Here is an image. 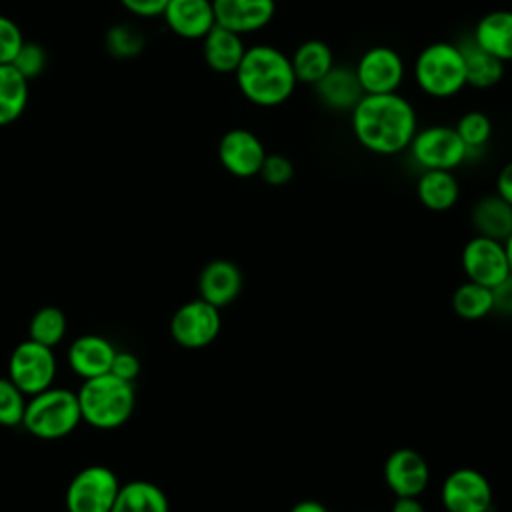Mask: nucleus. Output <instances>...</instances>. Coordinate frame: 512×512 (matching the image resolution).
<instances>
[{"label": "nucleus", "instance_id": "1", "mask_svg": "<svg viewBox=\"0 0 512 512\" xmlns=\"http://www.w3.org/2000/svg\"><path fill=\"white\" fill-rule=\"evenodd\" d=\"M350 128L364 150L394 156L408 150L418 130V116L410 100L398 92L364 94L350 110Z\"/></svg>", "mask_w": 512, "mask_h": 512}, {"label": "nucleus", "instance_id": "2", "mask_svg": "<svg viewBox=\"0 0 512 512\" xmlns=\"http://www.w3.org/2000/svg\"><path fill=\"white\" fill-rule=\"evenodd\" d=\"M234 76L240 94L258 108L284 104L298 86L290 56L272 44L248 46Z\"/></svg>", "mask_w": 512, "mask_h": 512}, {"label": "nucleus", "instance_id": "3", "mask_svg": "<svg viewBox=\"0 0 512 512\" xmlns=\"http://www.w3.org/2000/svg\"><path fill=\"white\" fill-rule=\"evenodd\" d=\"M82 420L100 430H112L122 426L134 410L132 382L120 380L106 372L82 382L76 392Z\"/></svg>", "mask_w": 512, "mask_h": 512}, {"label": "nucleus", "instance_id": "4", "mask_svg": "<svg viewBox=\"0 0 512 512\" xmlns=\"http://www.w3.org/2000/svg\"><path fill=\"white\" fill-rule=\"evenodd\" d=\"M416 86L430 98H452L466 86L464 60L458 44L432 42L424 46L412 66Z\"/></svg>", "mask_w": 512, "mask_h": 512}, {"label": "nucleus", "instance_id": "5", "mask_svg": "<svg viewBox=\"0 0 512 512\" xmlns=\"http://www.w3.org/2000/svg\"><path fill=\"white\" fill-rule=\"evenodd\" d=\"M80 420L82 414L76 392L50 386L26 402L22 426L36 438L56 440L68 436Z\"/></svg>", "mask_w": 512, "mask_h": 512}, {"label": "nucleus", "instance_id": "6", "mask_svg": "<svg viewBox=\"0 0 512 512\" xmlns=\"http://www.w3.org/2000/svg\"><path fill=\"white\" fill-rule=\"evenodd\" d=\"M408 152L414 164L422 170H454L468 158L466 146L454 126L446 124H430L416 130Z\"/></svg>", "mask_w": 512, "mask_h": 512}, {"label": "nucleus", "instance_id": "7", "mask_svg": "<svg viewBox=\"0 0 512 512\" xmlns=\"http://www.w3.org/2000/svg\"><path fill=\"white\" fill-rule=\"evenodd\" d=\"M120 482L116 474L100 464L82 468L66 488L68 512H110Z\"/></svg>", "mask_w": 512, "mask_h": 512}, {"label": "nucleus", "instance_id": "8", "mask_svg": "<svg viewBox=\"0 0 512 512\" xmlns=\"http://www.w3.org/2000/svg\"><path fill=\"white\" fill-rule=\"evenodd\" d=\"M222 328L220 308L196 298L182 304L170 318V334L182 348L198 350L216 340Z\"/></svg>", "mask_w": 512, "mask_h": 512}, {"label": "nucleus", "instance_id": "9", "mask_svg": "<svg viewBox=\"0 0 512 512\" xmlns=\"http://www.w3.org/2000/svg\"><path fill=\"white\" fill-rule=\"evenodd\" d=\"M56 374V360L52 348L34 340L20 342L8 360V378L24 392L38 394L50 388Z\"/></svg>", "mask_w": 512, "mask_h": 512}, {"label": "nucleus", "instance_id": "10", "mask_svg": "<svg viewBox=\"0 0 512 512\" xmlns=\"http://www.w3.org/2000/svg\"><path fill=\"white\" fill-rule=\"evenodd\" d=\"M440 500L446 512H490L492 484L476 468H456L444 478Z\"/></svg>", "mask_w": 512, "mask_h": 512}, {"label": "nucleus", "instance_id": "11", "mask_svg": "<svg viewBox=\"0 0 512 512\" xmlns=\"http://www.w3.org/2000/svg\"><path fill=\"white\" fill-rule=\"evenodd\" d=\"M354 72L364 94H390L398 92L406 66L398 50L390 46H372L360 54Z\"/></svg>", "mask_w": 512, "mask_h": 512}, {"label": "nucleus", "instance_id": "12", "mask_svg": "<svg viewBox=\"0 0 512 512\" xmlns=\"http://www.w3.org/2000/svg\"><path fill=\"white\" fill-rule=\"evenodd\" d=\"M462 270L466 280L478 282L482 286H496L510 274V264L506 256L504 242L474 234L462 248L460 254Z\"/></svg>", "mask_w": 512, "mask_h": 512}, {"label": "nucleus", "instance_id": "13", "mask_svg": "<svg viewBox=\"0 0 512 512\" xmlns=\"http://www.w3.org/2000/svg\"><path fill=\"white\" fill-rule=\"evenodd\" d=\"M266 154L262 140L248 128H230L218 142V160L236 178L258 176Z\"/></svg>", "mask_w": 512, "mask_h": 512}, {"label": "nucleus", "instance_id": "14", "mask_svg": "<svg viewBox=\"0 0 512 512\" xmlns=\"http://www.w3.org/2000/svg\"><path fill=\"white\" fill-rule=\"evenodd\" d=\"M384 482L396 498H418L430 482V466L414 448H398L384 462Z\"/></svg>", "mask_w": 512, "mask_h": 512}, {"label": "nucleus", "instance_id": "15", "mask_svg": "<svg viewBox=\"0 0 512 512\" xmlns=\"http://www.w3.org/2000/svg\"><path fill=\"white\" fill-rule=\"evenodd\" d=\"M216 24L240 36L266 28L276 14V0H212Z\"/></svg>", "mask_w": 512, "mask_h": 512}, {"label": "nucleus", "instance_id": "16", "mask_svg": "<svg viewBox=\"0 0 512 512\" xmlns=\"http://www.w3.org/2000/svg\"><path fill=\"white\" fill-rule=\"evenodd\" d=\"M242 290L240 268L226 258H216L204 264L198 274V294L216 308L232 304Z\"/></svg>", "mask_w": 512, "mask_h": 512}, {"label": "nucleus", "instance_id": "17", "mask_svg": "<svg viewBox=\"0 0 512 512\" xmlns=\"http://www.w3.org/2000/svg\"><path fill=\"white\" fill-rule=\"evenodd\" d=\"M162 16L174 34L188 40H202L216 24L212 0H168Z\"/></svg>", "mask_w": 512, "mask_h": 512}, {"label": "nucleus", "instance_id": "18", "mask_svg": "<svg viewBox=\"0 0 512 512\" xmlns=\"http://www.w3.org/2000/svg\"><path fill=\"white\" fill-rule=\"evenodd\" d=\"M314 92L318 102L334 112H350L364 96L354 68L336 64L314 84Z\"/></svg>", "mask_w": 512, "mask_h": 512}, {"label": "nucleus", "instance_id": "19", "mask_svg": "<svg viewBox=\"0 0 512 512\" xmlns=\"http://www.w3.org/2000/svg\"><path fill=\"white\" fill-rule=\"evenodd\" d=\"M114 346L98 334H84L68 348V364L82 378H96L110 372L114 360Z\"/></svg>", "mask_w": 512, "mask_h": 512}, {"label": "nucleus", "instance_id": "20", "mask_svg": "<svg viewBox=\"0 0 512 512\" xmlns=\"http://www.w3.org/2000/svg\"><path fill=\"white\" fill-rule=\"evenodd\" d=\"M246 52V44L240 34L226 30L218 24L202 38L204 62L218 74H234Z\"/></svg>", "mask_w": 512, "mask_h": 512}, {"label": "nucleus", "instance_id": "21", "mask_svg": "<svg viewBox=\"0 0 512 512\" xmlns=\"http://www.w3.org/2000/svg\"><path fill=\"white\" fill-rule=\"evenodd\" d=\"M464 60V72H466V86L488 90L502 82L506 74V64L480 48L470 36L456 42Z\"/></svg>", "mask_w": 512, "mask_h": 512}, {"label": "nucleus", "instance_id": "22", "mask_svg": "<svg viewBox=\"0 0 512 512\" xmlns=\"http://www.w3.org/2000/svg\"><path fill=\"white\" fill-rule=\"evenodd\" d=\"M470 38L504 64L512 62V10L486 12L476 22Z\"/></svg>", "mask_w": 512, "mask_h": 512}, {"label": "nucleus", "instance_id": "23", "mask_svg": "<svg viewBox=\"0 0 512 512\" xmlns=\"http://www.w3.org/2000/svg\"><path fill=\"white\" fill-rule=\"evenodd\" d=\"M470 222L478 236L504 242L512 234V204L496 192L478 198L470 210Z\"/></svg>", "mask_w": 512, "mask_h": 512}, {"label": "nucleus", "instance_id": "24", "mask_svg": "<svg viewBox=\"0 0 512 512\" xmlns=\"http://www.w3.org/2000/svg\"><path fill=\"white\" fill-rule=\"evenodd\" d=\"M290 64L298 84L314 86L324 74L334 68L336 62L332 48L324 40L310 38L296 46V50L290 54Z\"/></svg>", "mask_w": 512, "mask_h": 512}, {"label": "nucleus", "instance_id": "25", "mask_svg": "<svg viewBox=\"0 0 512 512\" xmlns=\"http://www.w3.org/2000/svg\"><path fill=\"white\" fill-rule=\"evenodd\" d=\"M420 204L432 212L450 210L460 198V184L452 170H422L416 182Z\"/></svg>", "mask_w": 512, "mask_h": 512}, {"label": "nucleus", "instance_id": "26", "mask_svg": "<svg viewBox=\"0 0 512 512\" xmlns=\"http://www.w3.org/2000/svg\"><path fill=\"white\" fill-rule=\"evenodd\" d=\"M110 512H170L164 490L148 480H132L118 488Z\"/></svg>", "mask_w": 512, "mask_h": 512}, {"label": "nucleus", "instance_id": "27", "mask_svg": "<svg viewBox=\"0 0 512 512\" xmlns=\"http://www.w3.org/2000/svg\"><path fill=\"white\" fill-rule=\"evenodd\" d=\"M28 80L12 66L0 64V126L14 122L26 108Z\"/></svg>", "mask_w": 512, "mask_h": 512}, {"label": "nucleus", "instance_id": "28", "mask_svg": "<svg viewBox=\"0 0 512 512\" xmlns=\"http://www.w3.org/2000/svg\"><path fill=\"white\" fill-rule=\"evenodd\" d=\"M452 310L464 320H480L492 314V290L466 280L452 294Z\"/></svg>", "mask_w": 512, "mask_h": 512}, {"label": "nucleus", "instance_id": "29", "mask_svg": "<svg viewBox=\"0 0 512 512\" xmlns=\"http://www.w3.org/2000/svg\"><path fill=\"white\" fill-rule=\"evenodd\" d=\"M454 130L460 136L462 144L466 146L468 158H472L488 146L492 138V120L482 110H468L458 118Z\"/></svg>", "mask_w": 512, "mask_h": 512}, {"label": "nucleus", "instance_id": "30", "mask_svg": "<svg viewBox=\"0 0 512 512\" xmlns=\"http://www.w3.org/2000/svg\"><path fill=\"white\" fill-rule=\"evenodd\" d=\"M66 314L56 306H42L30 320V340L54 348L66 334Z\"/></svg>", "mask_w": 512, "mask_h": 512}, {"label": "nucleus", "instance_id": "31", "mask_svg": "<svg viewBox=\"0 0 512 512\" xmlns=\"http://www.w3.org/2000/svg\"><path fill=\"white\" fill-rule=\"evenodd\" d=\"M24 408V392L10 378H0V426L22 424Z\"/></svg>", "mask_w": 512, "mask_h": 512}, {"label": "nucleus", "instance_id": "32", "mask_svg": "<svg viewBox=\"0 0 512 512\" xmlns=\"http://www.w3.org/2000/svg\"><path fill=\"white\" fill-rule=\"evenodd\" d=\"M258 176L268 186H284L294 178V164L284 154H266Z\"/></svg>", "mask_w": 512, "mask_h": 512}, {"label": "nucleus", "instance_id": "33", "mask_svg": "<svg viewBox=\"0 0 512 512\" xmlns=\"http://www.w3.org/2000/svg\"><path fill=\"white\" fill-rule=\"evenodd\" d=\"M12 66H14L26 80H30V78L38 76V74L44 70V66H46V52H44V48H42L40 44L24 42L22 48H20V52L16 54Z\"/></svg>", "mask_w": 512, "mask_h": 512}, {"label": "nucleus", "instance_id": "34", "mask_svg": "<svg viewBox=\"0 0 512 512\" xmlns=\"http://www.w3.org/2000/svg\"><path fill=\"white\" fill-rule=\"evenodd\" d=\"M22 44L24 38L16 22H12L6 16H0V64H12Z\"/></svg>", "mask_w": 512, "mask_h": 512}, {"label": "nucleus", "instance_id": "35", "mask_svg": "<svg viewBox=\"0 0 512 512\" xmlns=\"http://www.w3.org/2000/svg\"><path fill=\"white\" fill-rule=\"evenodd\" d=\"M110 374H114L120 380L134 382V378L140 374V360L132 352H118L114 354Z\"/></svg>", "mask_w": 512, "mask_h": 512}, {"label": "nucleus", "instance_id": "36", "mask_svg": "<svg viewBox=\"0 0 512 512\" xmlns=\"http://www.w3.org/2000/svg\"><path fill=\"white\" fill-rule=\"evenodd\" d=\"M492 290V312L500 316H512V274L500 280Z\"/></svg>", "mask_w": 512, "mask_h": 512}, {"label": "nucleus", "instance_id": "37", "mask_svg": "<svg viewBox=\"0 0 512 512\" xmlns=\"http://www.w3.org/2000/svg\"><path fill=\"white\" fill-rule=\"evenodd\" d=\"M140 40L138 36H134V32L130 28H114L110 30V50L120 52V54H128L130 48L138 50Z\"/></svg>", "mask_w": 512, "mask_h": 512}, {"label": "nucleus", "instance_id": "38", "mask_svg": "<svg viewBox=\"0 0 512 512\" xmlns=\"http://www.w3.org/2000/svg\"><path fill=\"white\" fill-rule=\"evenodd\" d=\"M124 8L138 16H158L164 12L168 0H120Z\"/></svg>", "mask_w": 512, "mask_h": 512}, {"label": "nucleus", "instance_id": "39", "mask_svg": "<svg viewBox=\"0 0 512 512\" xmlns=\"http://www.w3.org/2000/svg\"><path fill=\"white\" fill-rule=\"evenodd\" d=\"M496 194L512 204V160L506 162L496 176Z\"/></svg>", "mask_w": 512, "mask_h": 512}, {"label": "nucleus", "instance_id": "40", "mask_svg": "<svg viewBox=\"0 0 512 512\" xmlns=\"http://www.w3.org/2000/svg\"><path fill=\"white\" fill-rule=\"evenodd\" d=\"M390 512H426L418 498H396Z\"/></svg>", "mask_w": 512, "mask_h": 512}, {"label": "nucleus", "instance_id": "41", "mask_svg": "<svg viewBox=\"0 0 512 512\" xmlns=\"http://www.w3.org/2000/svg\"><path fill=\"white\" fill-rule=\"evenodd\" d=\"M290 512H328V508L318 500H300L290 508Z\"/></svg>", "mask_w": 512, "mask_h": 512}, {"label": "nucleus", "instance_id": "42", "mask_svg": "<svg viewBox=\"0 0 512 512\" xmlns=\"http://www.w3.org/2000/svg\"><path fill=\"white\" fill-rule=\"evenodd\" d=\"M504 248H506V256H508V264H510V274H512V234L504 240Z\"/></svg>", "mask_w": 512, "mask_h": 512}, {"label": "nucleus", "instance_id": "43", "mask_svg": "<svg viewBox=\"0 0 512 512\" xmlns=\"http://www.w3.org/2000/svg\"><path fill=\"white\" fill-rule=\"evenodd\" d=\"M510 128H512V112H510Z\"/></svg>", "mask_w": 512, "mask_h": 512}]
</instances>
